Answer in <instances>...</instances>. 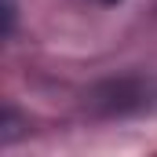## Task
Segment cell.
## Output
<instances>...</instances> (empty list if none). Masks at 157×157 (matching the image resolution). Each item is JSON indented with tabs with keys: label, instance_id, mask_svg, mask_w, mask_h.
Wrapping results in <instances>:
<instances>
[{
	"label": "cell",
	"instance_id": "6da1fadb",
	"mask_svg": "<svg viewBox=\"0 0 157 157\" xmlns=\"http://www.w3.org/2000/svg\"><path fill=\"white\" fill-rule=\"evenodd\" d=\"M99 4H117V0H99Z\"/></svg>",
	"mask_w": 157,
	"mask_h": 157
}]
</instances>
